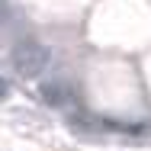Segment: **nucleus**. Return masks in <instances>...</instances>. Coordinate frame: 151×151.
Instances as JSON below:
<instances>
[{"mask_svg":"<svg viewBox=\"0 0 151 151\" xmlns=\"http://www.w3.org/2000/svg\"><path fill=\"white\" fill-rule=\"evenodd\" d=\"M10 61H13V71H16V74L35 77V74H42V71L48 68L52 52H48V45H42V42H35V39H23V42L13 48Z\"/></svg>","mask_w":151,"mask_h":151,"instance_id":"nucleus-1","label":"nucleus"},{"mask_svg":"<svg viewBox=\"0 0 151 151\" xmlns=\"http://www.w3.org/2000/svg\"><path fill=\"white\" fill-rule=\"evenodd\" d=\"M39 96H42V103H48V106H64V103H68V90H64L61 84H42Z\"/></svg>","mask_w":151,"mask_h":151,"instance_id":"nucleus-2","label":"nucleus"},{"mask_svg":"<svg viewBox=\"0 0 151 151\" xmlns=\"http://www.w3.org/2000/svg\"><path fill=\"white\" fill-rule=\"evenodd\" d=\"M10 16H13V10H10V3H6V0H0V23H6Z\"/></svg>","mask_w":151,"mask_h":151,"instance_id":"nucleus-3","label":"nucleus"},{"mask_svg":"<svg viewBox=\"0 0 151 151\" xmlns=\"http://www.w3.org/2000/svg\"><path fill=\"white\" fill-rule=\"evenodd\" d=\"M3 96H6V81L0 77V100H3Z\"/></svg>","mask_w":151,"mask_h":151,"instance_id":"nucleus-4","label":"nucleus"}]
</instances>
